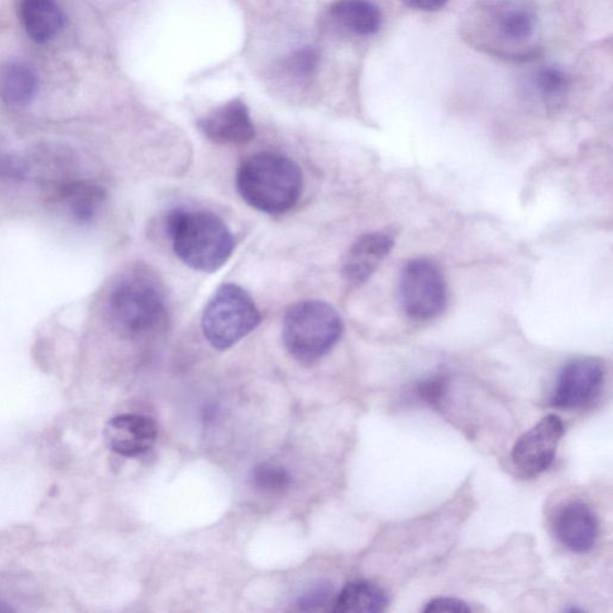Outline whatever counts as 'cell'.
Returning <instances> with one entry per match:
<instances>
[{
  "label": "cell",
  "mask_w": 613,
  "mask_h": 613,
  "mask_svg": "<svg viewBox=\"0 0 613 613\" xmlns=\"http://www.w3.org/2000/svg\"><path fill=\"white\" fill-rule=\"evenodd\" d=\"M393 246V238L381 232L358 237L345 255L343 278L355 285L366 283L390 255Z\"/></svg>",
  "instance_id": "cell-13"
},
{
  "label": "cell",
  "mask_w": 613,
  "mask_h": 613,
  "mask_svg": "<svg viewBox=\"0 0 613 613\" xmlns=\"http://www.w3.org/2000/svg\"><path fill=\"white\" fill-rule=\"evenodd\" d=\"M106 200V192L100 186L78 184L68 188L66 206L77 222H91L100 212Z\"/></svg>",
  "instance_id": "cell-18"
},
{
  "label": "cell",
  "mask_w": 613,
  "mask_h": 613,
  "mask_svg": "<svg viewBox=\"0 0 613 613\" xmlns=\"http://www.w3.org/2000/svg\"><path fill=\"white\" fill-rule=\"evenodd\" d=\"M39 86L38 72L24 60H11L0 72V96L9 106L30 105Z\"/></svg>",
  "instance_id": "cell-15"
},
{
  "label": "cell",
  "mask_w": 613,
  "mask_h": 613,
  "mask_svg": "<svg viewBox=\"0 0 613 613\" xmlns=\"http://www.w3.org/2000/svg\"><path fill=\"white\" fill-rule=\"evenodd\" d=\"M250 482L263 494H282L292 485V476L283 466L262 463L252 471Z\"/></svg>",
  "instance_id": "cell-20"
},
{
  "label": "cell",
  "mask_w": 613,
  "mask_h": 613,
  "mask_svg": "<svg viewBox=\"0 0 613 613\" xmlns=\"http://www.w3.org/2000/svg\"><path fill=\"white\" fill-rule=\"evenodd\" d=\"M471 608L468 606L463 600L456 598H437L431 600V602L425 609V612H471Z\"/></svg>",
  "instance_id": "cell-24"
},
{
  "label": "cell",
  "mask_w": 613,
  "mask_h": 613,
  "mask_svg": "<svg viewBox=\"0 0 613 613\" xmlns=\"http://www.w3.org/2000/svg\"><path fill=\"white\" fill-rule=\"evenodd\" d=\"M204 136L218 144H244L256 135L247 106L242 100H232L214 108L199 120Z\"/></svg>",
  "instance_id": "cell-10"
},
{
  "label": "cell",
  "mask_w": 613,
  "mask_h": 613,
  "mask_svg": "<svg viewBox=\"0 0 613 613\" xmlns=\"http://www.w3.org/2000/svg\"><path fill=\"white\" fill-rule=\"evenodd\" d=\"M110 311L117 327L125 333H147L158 328L165 316L164 297L158 284L134 275L113 287Z\"/></svg>",
  "instance_id": "cell-6"
},
{
  "label": "cell",
  "mask_w": 613,
  "mask_h": 613,
  "mask_svg": "<svg viewBox=\"0 0 613 613\" xmlns=\"http://www.w3.org/2000/svg\"><path fill=\"white\" fill-rule=\"evenodd\" d=\"M334 599L333 587L330 584L320 583L299 597L297 605L303 611H322L327 606H330L331 610Z\"/></svg>",
  "instance_id": "cell-22"
},
{
  "label": "cell",
  "mask_w": 613,
  "mask_h": 613,
  "mask_svg": "<svg viewBox=\"0 0 613 613\" xmlns=\"http://www.w3.org/2000/svg\"><path fill=\"white\" fill-rule=\"evenodd\" d=\"M597 515L583 501H571L560 510L555 520V532L564 548L575 554L590 552L598 538Z\"/></svg>",
  "instance_id": "cell-11"
},
{
  "label": "cell",
  "mask_w": 613,
  "mask_h": 613,
  "mask_svg": "<svg viewBox=\"0 0 613 613\" xmlns=\"http://www.w3.org/2000/svg\"><path fill=\"white\" fill-rule=\"evenodd\" d=\"M564 434L562 419L548 415L516 440L512 462L528 477H537L548 470L555 461L559 444Z\"/></svg>",
  "instance_id": "cell-9"
},
{
  "label": "cell",
  "mask_w": 613,
  "mask_h": 613,
  "mask_svg": "<svg viewBox=\"0 0 613 613\" xmlns=\"http://www.w3.org/2000/svg\"><path fill=\"white\" fill-rule=\"evenodd\" d=\"M464 36L492 56L528 59L538 50L535 11L519 0H487L470 11Z\"/></svg>",
  "instance_id": "cell-1"
},
{
  "label": "cell",
  "mask_w": 613,
  "mask_h": 613,
  "mask_svg": "<svg viewBox=\"0 0 613 613\" xmlns=\"http://www.w3.org/2000/svg\"><path fill=\"white\" fill-rule=\"evenodd\" d=\"M604 383L605 368L599 359H573L561 370L550 405L562 410L583 408L599 399Z\"/></svg>",
  "instance_id": "cell-8"
},
{
  "label": "cell",
  "mask_w": 613,
  "mask_h": 613,
  "mask_svg": "<svg viewBox=\"0 0 613 613\" xmlns=\"http://www.w3.org/2000/svg\"><path fill=\"white\" fill-rule=\"evenodd\" d=\"M261 317L255 299L236 284H223L204 309L201 327L209 343L226 351L254 332Z\"/></svg>",
  "instance_id": "cell-5"
},
{
  "label": "cell",
  "mask_w": 613,
  "mask_h": 613,
  "mask_svg": "<svg viewBox=\"0 0 613 613\" xmlns=\"http://www.w3.org/2000/svg\"><path fill=\"white\" fill-rule=\"evenodd\" d=\"M344 324L331 305L309 299L286 311L283 342L286 351L299 363L312 364L339 343Z\"/></svg>",
  "instance_id": "cell-4"
},
{
  "label": "cell",
  "mask_w": 613,
  "mask_h": 613,
  "mask_svg": "<svg viewBox=\"0 0 613 613\" xmlns=\"http://www.w3.org/2000/svg\"><path fill=\"white\" fill-rule=\"evenodd\" d=\"M20 19L29 38L47 44L64 27V14L58 0H20Z\"/></svg>",
  "instance_id": "cell-14"
},
{
  "label": "cell",
  "mask_w": 613,
  "mask_h": 613,
  "mask_svg": "<svg viewBox=\"0 0 613 613\" xmlns=\"http://www.w3.org/2000/svg\"><path fill=\"white\" fill-rule=\"evenodd\" d=\"M450 378L443 372L430 376L416 383L415 394L419 401L428 405H440L448 395Z\"/></svg>",
  "instance_id": "cell-21"
},
{
  "label": "cell",
  "mask_w": 613,
  "mask_h": 613,
  "mask_svg": "<svg viewBox=\"0 0 613 613\" xmlns=\"http://www.w3.org/2000/svg\"><path fill=\"white\" fill-rule=\"evenodd\" d=\"M532 89L544 100L563 98L569 89V77L559 68L539 69L530 78Z\"/></svg>",
  "instance_id": "cell-19"
},
{
  "label": "cell",
  "mask_w": 613,
  "mask_h": 613,
  "mask_svg": "<svg viewBox=\"0 0 613 613\" xmlns=\"http://www.w3.org/2000/svg\"><path fill=\"white\" fill-rule=\"evenodd\" d=\"M318 63V52L312 48H304L287 59L286 68L297 77H307L317 69Z\"/></svg>",
  "instance_id": "cell-23"
},
{
  "label": "cell",
  "mask_w": 613,
  "mask_h": 613,
  "mask_svg": "<svg viewBox=\"0 0 613 613\" xmlns=\"http://www.w3.org/2000/svg\"><path fill=\"white\" fill-rule=\"evenodd\" d=\"M331 15L346 30L358 36L377 34L381 28L382 14L370 0H336Z\"/></svg>",
  "instance_id": "cell-17"
},
{
  "label": "cell",
  "mask_w": 613,
  "mask_h": 613,
  "mask_svg": "<svg viewBox=\"0 0 613 613\" xmlns=\"http://www.w3.org/2000/svg\"><path fill=\"white\" fill-rule=\"evenodd\" d=\"M236 186L252 208L282 214L293 209L302 197L304 177L299 167L286 156L260 152L240 167Z\"/></svg>",
  "instance_id": "cell-2"
},
{
  "label": "cell",
  "mask_w": 613,
  "mask_h": 613,
  "mask_svg": "<svg viewBox=\"0 0 613 613\" xmlns=\"http://www.w3.org/2000/svg\"><path fill=\"white\" fill-rule=\"evenodd\" d=\"M165 225L175 255L194 270L218 271L233 255L234 236L219 216L174 210L168 214Z\"/></svg>",
  "instance_id": "cell-3"
},
{
  "label": "cell",
  "mask_w": 613,
  "mask_h": 613,
  "mask_svg": "<svg viewBox=\"0 0 613 613\" xmlns=\"http://www.w3.org/2000/svg\"><path fill=\"white\" fill-rule=\"evenodd\" d=\"M401 2L410 9L426 12H436L448 5L449 0H401Z\"/></svg>",
  "instance_id": "cell-25"
},
{
  "label": "cell",
  "mask_w": 613,
  "mask_h": 613,
  "mask_svg": "<svg viewBox=\"0 0 613 613\" xmlns=\"http://www.w3.org/2000/svg\"><path fill=\"white\" fill-rule=\"evenodd\" d=\"M105 439L113 452L124 456H138L150 451L158 439V429L148 417L140 415L117 416L108 422Z\"/></svg>",
  "instance_id": "cell-12"
},
{
  "label": "cell",
  "mask_w": 613,
  "mask_h": 613,
  "mask_svg": "<svg viewBox=\"0 0 613 613\" xmlns=\"http://www.w3.org/2000/svg\"><path fill=\"white\" fill-rule=\"evenodd\" d=\"M400 299L410 319L439 317L448 304V285L437 263L426 258L408 261L401 274Z\"/></svg>",
  "instance_id": "cell-7"
},
{
  "label": "cell",
  "mask_w": 613,
  "mask_h": 613,
  "mask_svg": "<svg viewBox=\"0 0 613 613\" xmlns=\"http://www.w3.org/2000/svg\"><path fill=\"white\" fill-rule=\"evenodd\" d=\"M389 597L380 586L367 580L348 583L335 597L332 611L341 613H378L388 609Z\"/></svg>",
  "instance_id": "cell-16"
}]
</instances>
